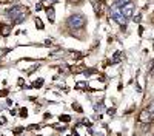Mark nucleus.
Instances as JSON below:
<instances>
[{"mask_svg":"<svg viewBox=\"0 0 154 136\" xmlns=\"http://www.w3.org/2000/svg\"><path fill=\"white\" fill-rule=\"evenodd\" d=\"M48 17H49V22H54V9L53 8L48 9Z\"/></svg>","mask_w":154,"mask_h":136,"instance_id":"6","label":"nucleus"},{"mask_svg":"<svg viewBox=\"0 0 154 136\" xmlns=\"http://www.w3.org/2000/svg\"><path fill=\"white\" fill-rule=\"evenodd\" d=\"M119 59H120V53L117 51V53H116V54H114V59H112V62H117Z\"/></svg>","mask_w":154,"mask_h":136,"instance_id":"8","label":"nucleus"},{"mask_svg":"<svg viewBox=\"0 0 154 136\" xmlns=\"http://www.w3.org/2000/svg\"><path fill=\"white\" fill-rule=\"evenodd\" d=\"M128 3H131V0H116V5H119V6H125Z\"/></svg>","mask_w":154,"mask_h":136,"instance_id":"5","label":"nucleus"},{"mask_svg":"<svg viewBox=\"0 0 154 136\" xmlns=\"http://www.w3.org/2000/svg\"><path fill=\"white\" fill-rule=\"evenodd\" d=\"M148 111H149V115H154V102L149 105V110H148Z\"/></svg>","mask_w":154,"mask_h":136,"instance_id":"9","label":"nucleus"},{"mask_svg":"<svg viewBox=\"0 0 154 136\" xmlns=\"http://www.w3.org/2000/svg\"><path fill=\"white\" fill-rule=\"evenodd\" d=\"M149 111L148 110H145V111H142V113H140V121L142 122H146V121H149Z\"/></svg>","mask_w":154,"mask_h":136,"instance_id":"4","label":"nucleus"},{"mask_svg":"<svg viewBox=\"0 0 154 136\" xmlns=\"http://www.w3.org/2000/svg\"><path fill=\"white\" fill-rule=\"evenodd\" d=\"M72 108H75L77 111H82V108H80L79 105H77V104H74V105H72Z\"/></svg>","mask_w":154,"mask_h":136,"instance_id":"12","label":"nucleus"},{"mask_svg":"<svg viewBox=\"0 0 154 136\" xmlns=\"http://www.w3.org/2000/svg\"><path fill=\"white\" fill-rule=\"evenodd\" d=\"M60 121H63V122H69V116H68V115H63V116H60Z\"/></svg>","mask_w":154,"mask_h":136,"instance_id":"7","label":"nucleus"},{"mask_svg":"<svg viewBox=\"0 0 154 136\" xmlns=\"http://www.w3.org/2000/svg\"><path fill=\"white\" fill-rule=\"evenodd\" d=\"M35 25H37L38 28H43V25H42V22H40V20H35Z\"/></svg>","mask_w":154,"mask_h":136,"instance_id":"10","label":"nucleus"},{"mask_svg":"<svg viewBox=\"0 0 154 136\" xmlns=\"http://www.w3.org/2000/svg\"><path fill=\"white\" fill-rule=\"evenodd\" d=\"M86 23V19L83 14H80V12H77V14H72L69 19H68V27L69 28H83Z\"/></svg>","mask_w":154,"mask_h":136,"instance_id":"1","label":"nucleus"},{"mask_svg":"<svg viewBox=\"0 0 154 136\" xmlns=\"http://www.w3.org/2000/svg\"><path fill=\"white\" fill-rule=\"evenodd\" d=\"M102 108H103V104H102V102L96 105V110H102Z\"/></svg>","mask_w":154,"mask_h":136,"instance_id":"11","label":"nucleus"},{"mask_svg":"<svg viewBox=\"0 0 154 136\" xmlns=\"http://www.w3.org/2000/svg\"><path fill=\"white\" fill-rule=\"evenodd\" d=\"M120 11H122L123 17L128 19V17L133 16V12H134V5H133V3H128V5H125V6H120Z\"/></svg>","mask_w":154,"mask_h":136,"instance_id":"3","label":"nucleus"},{"mask_svg":"<svg viewBox=\"0 0 154 136\" xmlns=\"http://www.w3.org/2000/svg\"><path fill=\"white\" fill-rule=\"evenodd\" d=\"M111 17L117 22V23H120V25H123L125 27V23H126V19L123 17V14H122V11H120V6L119 5H112L111 6Z\"/></svg>","mask_w":154,"mask_h":136,"instance_id":"2","label":"nucleus"}]
</instances>
